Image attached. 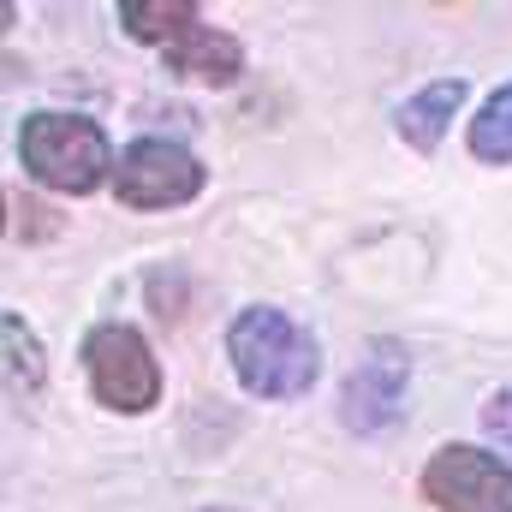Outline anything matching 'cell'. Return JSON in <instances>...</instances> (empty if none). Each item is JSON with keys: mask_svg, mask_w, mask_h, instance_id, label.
I'll return each instance as SVG.
<instances>
[{"mask_svg": "<svg viewBox=\"0 0 512 512\" xmlns=\"http://www.w3.org/2000/svg\"><path fill=\"white\" fill-rule=\"evenodd\" d=\"M477 423H483V435H489L501 453H512V387H495V393L483 399Z\"/></svg>", "mask_w": 512, "mask_h": 512, "instance_id": "cell-11", "label": "cell"}, {"mask_svg": "<svg viewBox=\"0 0 512 512\" xmlns=\"http://www.w3.org/2000/svg\"><path fill=\"white\" fill-rule=\"evenodd\" d=\"M227 364L251 399H304L322 376V346L298 316L274 304H245L227 322Z\"/></svg>", "mask_w": 512, "mask_h": 512, "instance_id": "cell-1", "label": "cell"}, {"mask_svg": "<svg viewBox=\"0 0 512 512\" xmlns=\"http://www.w3.org/2000/svg\"><path fill=\"white\" fill-rule=\"evenodd\" d=\"M465 143H471V155L477 161H489V167H512V78L477 108V120L465 131Z\"/></svg>", "mask_w": 512, "mask_h": 512, "instance_id": "cell-9", "label": "cell"}, {"mask_svg": "<svg viewBox=\"0 0 512 512\" xmlns=\"http://www.w3.org/2000/svg\"><path fill=\"white\" fill-rule=\"evenodd\" d=\"M203 512H239V507H203Z\"/></svg>", "mask_w": 512, "mask_h": 512, "instance_id": "cell-12", "label": "cell"}, {"mask_svg": "<svg viewBox=\"0 0 512 512\" xmlns=\"http://www.w3.org/2000/svg\"><path fill=\"white\" fill-rule=\"evenodd\" d=\"M0 328H6V370H12V387H42L48 364H42V346H36V334L24 328V316L6 310Z\"/></svg>", "mask_w": 512, "mask_h": 512, "instance_id": "cell-10", "label": "cell"}, {"mask_svg": "<svg viewBox=\"0 0 512 512\" xmlns=\"http://www.w3.org/2000/svg\"><path fill=\"white\" fill-rule=\"evenodd\" d=\"M84 376H90V393H96L108 411H126V417H143V411L161 399L155 346H149L131 322H96V328L84 334Z\"/></svg>", "mask_w": 512, "mask_h": 512, "instance_id": "cell-4", "label": "cell"}, {"mask_svg": "<svg viewBox=\"0 0 512 512\" xmlns=\"http://www.w3.org/2000/svg\"><path fill=\"white\" fill-rule=\"evenodd\" d=\"M18 161H24V173L36 185H48L60 197H90V191L114 185V167H120L108 131L96 126L90 114H60V108L24 114Z\"/></svg>", "mask_w": 512, "mask_h": 512, "instance_id": "cell-2", "label": "cell"}, {"mask_svg": "<svg viewBox=\"0 0 512 512\" xmlns=\"http://www.w3.org/2000/svg\"><path fill=\"white\" fill-rule=\"evenodd\" d=\"M465 108V78H435V84H423L405 108H399V137L411 143V149H435L441 137H447V126H453V114Z\"/></svg>", "mask_w": 512, "mask_h": 512, "instance_id": "cell-8", "label": "cell"}, {"mask_svg": "<svg viewBox=\"0 0 512 512\" xmlns=\"http://www.w3.org/2000/svg\"><path fill=\"white\" fill-rule=\"evenodd\" d=\"M120 24H126L137 42L161 48V60H167L179 78L233 84V78L245 72L239 36L203 24V6H197V0H120Z\"/></svg>", "mask_w": 512, "mask_h": 512, "instance_id": "cell-3", "label": "cell"}, {"mask_svg": "<svg viewBox=\"0 0 512 512\" xmlns=\"http://www.w3.org/2000/svg\"><path fill=\"white\" fill-rule=\"evenodd\" d=\"M405 387H411V352L399 340H370L364 358L340 387V423L358 435H382L405 417Z\"/></svg>", "mask_w": 512, "mask_h": 512, "instance_id": "cell-7", "label": "cell"}, {"mask_svg": "<svg viewBox=\"0 0 512 512\" xmlns=\"http://www.w3.org/2000/svg\"><path fill=\"white\" fill-rule=\"evenodd\" d=\"M417 489L441 512H512V465L489 447L447 441V447L429 453Z\"/></svg>", "mask_w": 512, "mask_h": 512, "instance_id": "cell-6", "label": "cell"}, {"mask_svg": "<svg viewBox=\"0 0 512 512\" xmlns=\"http://www.w3.org/2000/svg\"><path fill=\"white\" fill-rule=\"evenodd\" d=\"M209 185V167L173 137H131L114 167V197L126 209H185Z\"/></svg>", "mask_w": 512, "mask_h": 512, "instance_id": "cell-5", "label": "cell"}]
</instances>
